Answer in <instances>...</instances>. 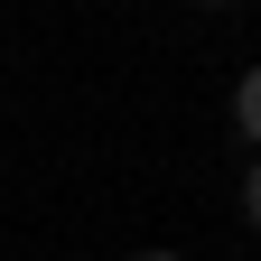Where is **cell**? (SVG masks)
Instances as JSON below:
<instances>
[{"label": "cell", "mask_w": 261, "mask_h": 261, "mask_svg": "<svg viewBox=\"0 0 261 261\" xmlns=\"http://www.w3.org/2000/svg\"><path fill=\"white\" fill-rule=\"evenodd\" d=\"M233 130H243V140L261 149V65H252V75L233 84Z\"/></svg>", "instance_id": "1"}, {"label": "cell", "mask_w": 261, "mask_h": 261, "mask_svg": "<svg viewBox=\"0 0 261 261\" xmlns=\"http://www.w3.org/2000/svg\"><path fill=\"white\" fill-rule=\"evenodd\" d=\"M243 215H252V233H261V159H252V177H243Z\"/></svg>", "instance_id": "2"}, {"label": "cell", "mask_w": 261, "mask_h": 261, "mask_svg": "<svg viewBox=\"0 0 261 261\" xmlns=\"http://www.w3.org/2000/svg\"><path fill=\"white\" fill-rule=\"evenodd\" d=\"M130 261H187V252H130Z\"/></svg>", "instance_id": "3"}]
</instances>
